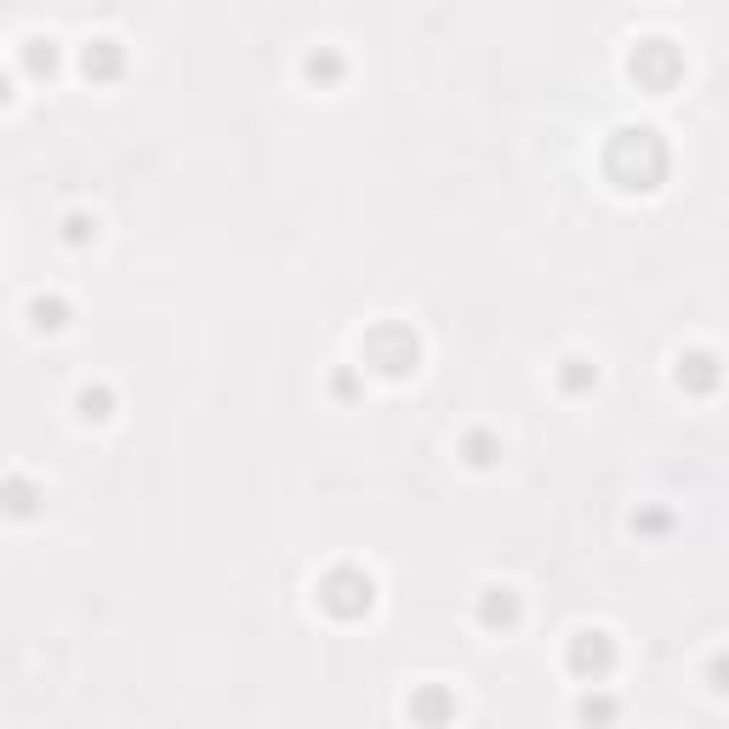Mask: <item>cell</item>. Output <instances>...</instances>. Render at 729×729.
<instances>
[{
  "instance_id": "1",
  "label": "cell",
  "mask_w": 729,
  "mask_h": 729,
  "mask_svg": "<svg viewBox=\"0 0 729 729\" xmlns=\"http://www.w3.org/2000/svg\"><path fill=\"white\" fill-rule=\"evenodd\" d=\"M667 143L649 132V125H621V132L610 137L605 148V171H610V183L627 189V194H649V189H661L667 183Z\"/></svg>"
},
{
  "instance_id": "2",
  "label": "cell",
  "mask_w": 729,
  "mask_h": 729,
  "mask_svg": "<svg viewBox=\"0 0 729 729\" xmlns=\"http://www.w3.org/2000/svg\"><path fill=\"white\" fill-rule=\"evenodd\" d=\"M360 360L376 376H388V382H405V376L422 365V337L411 331V325H399V319H382V325H370V331L360 337Z\"/></svg>"
},
{
  "instance_id": "3",
  "label": "cell",
  "mask_w": 729,
  "mask_h": 729,
  "mask_svg": "<svg viewBox=\"0 0 729 729\" xmlns=\"http://www.w3.org/2000/svg\"><path fill=\"white\" fill-rule=\"evenodd\" d=\"M314 598H319V610H325V616L360 621V616L376 610V575L360 570V564H337V570H325V575H319Z\"/></svg>"
},
{
  "instance_id": "4",
  "label": "cell",
  "mask_w": 729,
  "mask_h": 729,
  "mask_svg": "<svg viewBox=\"0 0 729 729\" xmlns=\"http://www.w3.org/2000/svg\"><path fill=\"white\" fill-rule=\"evenodd\" d=\"M627 74L644 86V92H672L684 81V52L672 40H639L633 58H627Z\"/></svg>"
},
{
  "instance_id": "5",
  "label": "cell",
  "mask_w": 729,
  "mask_h": 729,
  "mask_svg": "<svg viewBox=\"0 0 729 729\" xmlns=\"http://www.w3.org/2000/svg\"><path fill=\"white\" fill-rule=\"evenodd\" d=\"M564 667L582 678V684H605V678L616 672V639L605 633V627H582V633L570 639V649H564Z\"/></svg>"
},
{
  "instance_id": "6",
  "label": "cell",
  "mask_w": 729,
  "mask_h": 729,
  "mask_svg": "<svg viewBox=\"0 0 729 729\" xmlns=\"http://www.w3.org/2000/svg\"><path fill=\"white\" fill-rule=\"evenodd\" d=\"M473 616H479L485 633H513V627L524 621V598L513 587H479V598H473Z\"/></svg>"
},
{
  "instance_id": "7",
  "label": "cell",
  "mask_w": 729,
  "mask_h": 729,
  "mask_svg": "<svg viewBox=\"0 0 729 729\" xmlns=\"http://www.w3.org/2000/svg\"><path fill=\"white\" fill-rule=\"evenodd\" d=\"M40 508H46V490L29 479V473H7L0 479V519H40Z\"/></svg>"
},
{
  "instance_id": "8",
  "label": "cell",
  "mask_w": 729,
  "mask_h": 729,
  "mask_svg": "<svg viewBox=\"0 0 729 729\" xmlns=\"http://www.w3.org/2000/svg\"><path fill=\"white\" fill-rule=\"evenodd\" d=\"M81 74H86V81H97V86L120 81V74H125V46H120L114 35L86 40V52H81Z\"/></svg>"
},
{
  "instance_id": "9",
  "label": "cell",
  "mask_w": 729,
  "mask_h": 729,
  "mask_svg": "<svg viewBox=\"0 0 729 729\" xmlns=\"http://www.w3.org/2000/svg\"><path fill=\"white\" fill-rule=\"evenodd\" d=\"M17 69L29 74V81H52V74L63 69V52H58V40L52 35H29L17 46Z\"/></svg>"
},
{
  "instance_id": "10",
  "label": "cell",
  "mask_w": 729,
  "mask_h": 729,
  "mask_svg": "<svg viewBox=\"0 0 729 729\" xmlns=\"http://www.w3.org/2000/svg\"><path fill=\"white\" fill-rule=\"evenodd\" d=\"M303 81H308V86H319V92L342 86V81H348V58L337 52V46H319V52H308V58H303Z\"/></svg>"
},
{
  "instance_id": "11",
  "label": "cell",
  "mask_w": 729,
  "mask_h": 729,
  "mask_svg": "<svg viewBox=\"0 0 729 729\" xmlns=\"http://www.w3.org/2000/svg\"><path fill=\"white\" fill-rule=\"evenodd\" d=\"M69 319H74L69 296H58V291H40V296H29V325H35V331H63Z\"/></svg>"
},
{
  "instance_id": "12",
  "label": "cell",
  "mask_w": 729,
  "mask_h": 729,
  "mask_svg": "<svg viewBox=\"0 0 729 729\" xmlns=\"http://www.w3.org/2000/svg\"><path fill=\"white\" fill-rule=\"evenodd\" d=\"M678 388L713 393L718 388V354H684V360H678Z\"/></svg>"
},
{
  "instance_id": "13",
  "label": "cell",
  "mask_w": 729,
  "mask_h": 729,
  "mask_svg": "<svg viewBox=\"0 0 729 729\" xmlns=\"http://www.w3.org/2000/svg\"><path fill=\"white\" fill-rule=\"evenodd\" d=\"M411 718H422V724H445V718H457V695L439 690V684H427V690H416V695H411Z\"/></svg>"
},
{
  "instance_id": "14",
  "label": "cell",
  "mask_w": 729,
  "mask_h": 729,
  "mask_svg": "<svg viewBox=\"0 0 729 729\" xmlns=\"http://www.w3.org/2000/svg\"><path fill=\"white\" fill-rule=\"evenodd\" d=\"M74 416L81 422H109L114 416V388L109 382H86L81 393H74Z\"/></svg>"
},
{
  "instance_id": "15",
  "label": "cell",
  "mask_w": 729,
  "mask_h": 729,
  "mask_svg": "<svg viewBox=\"0 0 729 729\" xmlns=\"http://www.w3.org/2000/svg\"><path fill=\"white\" fill-rule=\"evenodd\" d=\"M559 388H564V393H593V388H598V365L582 360V354L559 360Z\"/></svg>"
},
{
  "instance_id": "16",
  "label": "cell",
  "mask_w": 729,
  "mask_h": 729,
  "mask_svg": "<svg viewBox=\"0 0 729 729\" xmlns=\"http://www.w3.org/2000/svg\"><path fill=\"white\" fill-rule=\"evenodd\" d=\"M462 457H467L473 467H490V462L501 457V445H496V434H485V427H473V434L462 439Z\"/></svg>"
},
{
  "instance_id": "17",
  "label": "cell",
  "mask_w": 729,
  "mask_h": 729,
  "mask_svg": "<svg viewBox=\"0 0 729 729\" xmlns=\"http://www.w3.org/2000/svg\"><path fill=\"white\" fill-rule=\"evenodd\" d=\"M97 240V217H86V211H69L63 217V245H74V251H81V245H92Z\"/></svg>"
},
{
  "instance_id": "18",
  "label": "cell",
  "mask_w": 729,
  "mask_h": 729,
  "mask_svg": "<svg viewBox=\"0 0 729 729\" xmlns=\"http://www.w3.org/2000/svg\"><path fill=\"white\" fill-rule=\"evenodd\" d=\"M616 713H621V707H616V701H605V695H598V701L587 695V701H582V707H575V718H587V724H610Z\"/></svg>"
},
{
  "instance_id": "19",
  "label": "cell",
  "mask_w": 729,
  "mask_h": 729,
  "mask_svg": "<svg viewBox=\"0 0 729 729\" xmlns=\"http://www.w3.org/2000/svg\"><path fill=\"white\" fill-rule=\"evenodd\" d=\"M633 531H639V536H667V531H672V513H661V508H656V513H639Z\"/></svg>"
},
{
  "instance_id": "20",
  "label": "cell",
  "mask_w": 729,
  "mask_h": 729,
  "mask_svg": "<svg viewBox=\"0 0 729 729\" xmlns=\"http://www.w3.org/2000/svg\"><path fill=\"white\" fill-rule=\"evenodd\" d=\"M331 393H337V399H354V393H360L354 370H337V376H331Z\"/></svg>"
},
{
  "instance_id": "21",
  "label": "cell",
  "mask_w": 729,
  "mask_h": 729,
  "mask_svg": "<svg viewBox=\"0 0 729 729\" xmlns=\"http://www.w3.org/2000/svg\"><path fill=\"white\" fill-rule=\"evenodd\" d=\"M7 104H12V74L0 69V109H7Z\"/></svg>"
}]
</instances>
